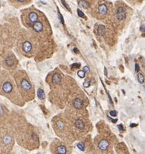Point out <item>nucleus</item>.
Here are the masks:
<instances>
[{
    "mask_svg": "<svg viewBox=\"0 0 145 154\" xmlns=\"http://www.w3.org/2000/svg\"><path fill=\"white\" fill-rule=\"evenodd\" d=\"M116 18H118V20L120 21L125 20L126 18V12L124 8L122 7H120L118 8L116 12Z\"/></svg>",
    "mask_w": 145,
    "mask_h": 154,
    "instance_id": "obj_1",
    "label": "nucleus"
},
{
    "mask_svg": "<svg viewBox=\"0 0 145 154\" xmlns=\"http://www.w3.org/2000/svg\"><path fill=\"white\" fill-rule=\"evenodd\" d=\"M108 146H109V142L105 139L101 140L98 144V147L101 151H106L108 148Z\"/></svg>",
    "mask_w": 145,
    "mask_h": 154,
    "instance_id": "obj_2",
    "label": "nucleus"
},
{
    "mask_svg": "<svg viewBox=\"0 0 145 154\" xmlns=\"http://www.w3.org/2000/svg\"><path fill=\"white\" fill-rule=\"evenodd\" d=\"M2 88H3L4 92L6 93H9L11 92L12 90V86L9 82H5L3 84Z\"/></svg>",
    "mask_w": 145,
    "mask_h": 154,
    "instance_id": "obj_3",
    "label": "nucleus"
},
{
    "mask_svg": "<svg viewBox=\"0 0 145 154\" xmlns=\"http://www.w3.org/2000/svg\"><path fill=\"white\" fill-rule=\"evenodd\" d=\"M73 106L77 109H81L83 107V101L79 98H76L73 101Z\"/></svg>",
    "mask_w": 145,
    "mask_h": 154,
    "instance_id": "obj_4",
    "label": "nucleus"
},
{
    "mask_svg": "<svg viewBox=\"0 0 145 154\" xmlns=\"http://www.w3.org/2000/svg\"><path fill=\"white\" fill-rule=\"evenodd\" d=\"M21 86H22V87L24 90H29L31 88V84L26 79L22 80V81L21 82Z\"/></svg>",
    "mask_w": 145,
    "mask_h": 154,
    "instance_id": "obj_5",
    "label": "nucleus"
},
{
    "mask_svg": "<svg viewBox=\"0 0 145 154\" xmlns=\"http://www.w3.org/2000/svg\"><path fill=\"white\" fill-rule=\"evenodd\" d=\"M23 49L26 52H29L32 49V45L29 41H26L23 44Z\"/></svg>",
    "mask_w": 145,
    "mask_h": 154,
    "instance_id": "obj_6",
    "label": "nucleus"
},
{
    "mask_svg": "<svg viewBox=\"0 0 145 154\" xmlns=\"http://www.w3.org/2000/svg\"><path fill=\"white\" fill-rule=\"evenodd\" d=\"M33 28L34 29V30L37 32H41L43 30V24L40 22H37L34 23V24L33 25Z\"/></svg>",
    "mask_w": 145,
    "mask_h": 154,
    "instance_id": "obj_7",
    "label": "nucleus"
},
{
    "mask_svg": "<svg viewBox=\"0 0 145 154\" xmlns=\"http://www.w3.org/2000/svg\"><path fill=\"white\" fill-rule=\"evenodd\" d=\"M75 126L77 127L78 129H83L85 127V124L82 119H77V120L75 121Z\"/></svg>",
    "mask_w": 145,
    "mask_h": 154,
    "instance_id": "obj_8",
    "label": "nucleus"
},
{
    "mask_svg": "<svg viewBox=\"0 0 145 154\" xmlns=\"http://www.w3.org/2000/svg\"><path fill=\"white\" fill-rule=\"evenodd\" d=\"M29 19L32 23L37 22V20H38V15L37 13L33 12H30L29 14Z\"/></svg>",
    "mask_w": 145,
    "mask_h": 154,
    "instance_id": "obj_9",
    "label": "nucleus"
},
{
    "mask_svg": "<svg viewBox=\"0 0 145 154\" xmlns=\"http://www.w3.org/2000/svg\"><path fill=\"white\" fill-rule=\"evenodd\" d=\"M99 12L100 14H106L108 12V8L105 4H101L99 6Z\"/></svg>",
    "mask_w": 145,
    "mask_h": 154,
    "instance_id": "obj_10",
    "label": "nucleus"
},
{
    "mask_svg": "<svg viewBox=\"0 0 145 154\" xmlns=\"http://www.w3.org/2000/svg\"><path fill=\"white\" fill-rule=\"evenodd\" d=\"M56 152L58 154H66L67 148L65 146L60 145V146H58L57 149H56Z\"/></svg>",
    "mask_w": 145,
    "mask_h": 154,
    "instance_id": "obj_11",
    "label": "nucleus"
},
{
    "mask_svg": "<svg viewBox=\"0 0 145 154\" xmlns=\"http://www.w3.org/2000/svg\"><path fill=\"white\" fill-rule=\"evenodd\" d=\"M61 76L60 75L58 74V73H54V75L52 76V82H53V83L56 84H58L60 83V82H61Z\"/></svg>",
    "mask_w": 145,
    "mask_h": 154,
    "instance_id": "obj_12",
    "label": "nucleus"
},
{
    "mask_svg": "<svg viewBox=\"0 0 145 154\" xmlns=\"http://www.w3.org/2000/svg\"><path fill=\"white\" fill-rule=\"evenodd\" d=\"M6 63L9 67H12L14 65V58L11 56H9L7 57L5 59Z\"/></svg>",
    "mask_w": 145,
    "mask_h": 154,
    "instance_id": "obj_13",
    "label": "nucleus"
},
{
    "mask_svg": "<svg viewBox=\"0 0 145 154\" xmlns=\"http://www.w3.org/2000/svg\"><path fill=\"white\" fill-rule=\"evenodd\" d=\"M97 33L99 35L102 36L105 33V27L103 25H99L97 28Z\"/></svg>",
    "mask_w": 145,
    "mask_h": 154,
    "instance_id": "obj_14",
    "label": "nucleus"
},
{
    "mask_svg": "<svg viewBox=\"0 0 145 154\" xmlns=\"http://www.w3.org/2000/svg\"><path fill=\"white\" fill-rule=\"evenodd\" d=\"M37 96H38V97H39L40 99H41V100H43V99L45 98V92H44V91H43L41 88L38 89V91H37Z\"/></svg>",
    "mask_w": 145,
    "mask_h": 154,
    "instance_id": "obj_15",
    "label": "nucleus"
},
{
    "mask_svg": "<svg viewBox=\"0 0 145 154\" xmlns=\"http://www.w3.org/2000/svg\"><path fill=\"white\" fill-rule=\"evenodd\" d=\"M79 5L80 7H82L83 8H88L89 7V3L87 2V1H86L84 0H81V1H80L79 2Z\"/></svg>",
    "mask_w": 145,
    "mask_h": 154,
    "instance_id": "obj_16",
    "label": "nucleus"
},
{
    "mask_svg": "<svg viewBox=\"0 0 145 154\" xmlns=\"http://www.w3.org/2000/svg\"><path fill=\"white\" fill-rule=\"evenodd\" d=\"M137 78H138V80L140 82V84H143L145 82V77L142 73H138Z\"/></svg>",
    "mask_w": 145,
    "mask_h": 154,
    "instance_id": "obj_17",
    "label": "nucleus"
},
{
    "mask_svg": "<svg viewBox=\"0 0 145 154\" xmlns=\"http://www.w3.org/2000/svg\"><path fill=\"white\" fill-rule=\"evenodd\" d=\"M77 75H78V76H79V77H80L81 79H83V78H84V76H85L86 72L85 71H79L78 73H77Z\"/></svg>",
    "mask_w": 145,
    "mask_h": 154,
    "instance_id": "obj_18",
    "label": "nucleus"
},
{
    "mask_svg": "<svg viewBox=\"0 0 145 154\" xmlns=\"http://www.w3.org/2000/svg\"><path fill=\"white\" fill-rule=\"evenodd\" d=\"M77 147H78L79 149H80L81 151H84V150H85V147L83 145V143H79V144H77Z\"/></svg>",
    "mask_w": 145,
    "mask_h": 154,
    "instance_id": "obj_19",
    "label": "nucleus"
},
{
    "mask_svg": "<svg viewBox=\"0 0 145 154\" xmlns=\"http://www.w3.org/2000/svg\"><path fill=\"white\" fill-rule=\"evenodd\" d=\"M77 13H78V15L79 17H81V18H85V15L84 14V12L83 11H81L80 9H78L77 10Z\"/></svg>",
    "mask_w": 145,
    "mask_h": 154,
    "instance_id": "obj_20",
    "label": "nucleus"
},
{
    "mask_svg": "<svg viewBox=\"0 0 145 154\" xmlns=\"http://www.w3.org/2000/svg\"><path fill=\"white\" fill-rule=\"evenodd\" d=\"M61 1H62V3L63 5L64 6L68 11H71V10H70V8H69V7L68 5H67V3L66 2V1H65V0H61Z\"/></svg>",
    "mask_w": 145,
    "mask_h": 154,
    "instance_id": "obj_21",
    "label": "nucleus"
},
{
    "mask_svg": "<svg viewBox=\"0 0 145 154\" xmlns=\"http://www.w3.org/2000/svg\"><path fill=\"white\" fill-rule=\"evenodd\" d=\"M83 86H84V87H90V81L89 80H86L84 82Z\"/></svg>",
    "mask_w": 145,
    "mask_h": 154,
    "instance_id": "obj_22",
    "label": "nucleus"
},
{
    "mask_svg": "<svg viewBox=\"0 0 145 154\" xmlns=\"http://www.w3.org/2000/svg\"><path fill=\"white\" fill-rule=\"evenodd\" d=\"M58 18H59V20H60V22L62 23V24H64V20H63V18L62 15L61 14L60 12L58 11Z\"/></svg>",
    "mask_w": 145,
    "mask_h": 154,
    "instance_id": "obj_23",
    "label": "nucleus"
},
{
    "mask_svg": "<svg viewBox=\"0 0 145 154\" xmlns=\"http://www.w3.org/2000/svg\"><path fill=\"white\" fill-rule=\"evenodd\" d=\"M110 115L112 117H116L117 116V112L116 110H112L110 112Z\"/></svg>",
    "mask_w": 145,
    "mask_h": 154,
    "instance_id": "obj_24",
    "label": "nucleus"
},
{
    "mask_svg": "<svg viewBox=\"0 0 145 154\" xmlns=\"http://www.w3.org/2000/svg\"><path fill=\"white\" fill-rule=\"evenodd\" d=\"M80 66V65L79 63H73V64L71 65V67H72V68H75V69H76V68H79Z\"/></svg>",
    "mask_w": 145,
    "mask_h": 154,
    "instance_id": "obj_25",
    "label": "nucleus"
},
{
    "mask_svg": "<svg viewBox=\"0 0 145 154\" xmlns=\"http://www.w3.org/2000/svg\"><path fill=\"white\" fill-rule=\"evenodd\" d=\"M135 72L136 73H139L140 71V67L139 66V65L136 63L135 64Z\"/></svg>",
    "mask_w": 145,
    "mask_h": 154,
    "instance_id": "obj_26",
    "label": "nucleus"
},
{
    "mask_svg": "<svg viewBox=\"0 0 145 154\" xmlns=\"http://www.w3.org/2000/svg\"><path fill=\"white\" fill-rule=\"evenodd\" d=\"M83 71H85L86 73H88V72L90 71V69H89V67H87V66H85V67H84V69H83Z\"/></svg>",
    "mask_w": 145,
    "mask_h": 154,
    "instance_id": "obj_27",
    "label": "nucleus"
},
{
    "mask_svg": "<svg viewBox=\"0 0 145 154\" xmlns=\"http://www.w3.org/2000/svg\"><path fill=\"white\" fill-rule=\"evenodd\" d=\"M118 129L120 130V131H123L124 130V126H123L122 124H120L118 125Z\"/></svg>",
    "mask_w": 145,
    "mask_h": 154,
    "instance_id": "obj_28",
    "label": "nucleus"
},
{
    "mask_svg": "<svg viewBox=\"0 0 145 154\" xmlns=\"http://www.w3.org/2000/svg\"><path fill=\"white\" fill-rule=\"evenodd\" d=\"M140 29L142 31V32H145V25H142L141 28H140Z\"/></svg>",
    "mask_w": 145,
    "mask_h": 154,
    "instance_id": "obj_29",
    "label": "nucleus"
},
{
    "mask_svg": "<svg viewBox=\"0 0 145 154\" xmlns=\"http://www.w3.org/2000/svg\"><path fill=\"white\" fill-rule=\"evenodd\" d=\"M73 51H74L75 53H76V54L79 53V50H78V48H77L75 47L74 48H73Z\"/></svg>",
    "mask_w": 145,
    "mask_h": 154,
    "instance_id": "obj_30",
    "label": "nucleus"
},
{
    "mask_svg": "<svg viewBox=\"0 0 145 154\" xmlns=\"http://www.w3.org/2000/svg\"><path fill=\"white\" fill-rule=\"evenodd\" d=\"M137 125L136 123H131V125H130V127H136Z\"/></svg>",
    "mask_w": 145,
    "mask_h": 154,
    "instance_id": "obj_31",
    "label": "nucleus"
},
{
    "mask_svg": "<svg viewBox=\"0 0 145 154\" xmlns=\"http://www.w3.org/2000/svg\"><path fill=\"white\" fill-rule=\"evenodd\" d=\"M117 120H118L117 119H115V120H112V122H114V123H116V122L117 121Z\"/></svg>",
    "mask_w": 145,
    "mask_h": 154,
    "instance_id": "obj_32",
    "label": "nucleus"
},
{
    "mask_svg": "<svg viewBox=\"0 0 145 154\" xmlns=\"http://www.w3.org/2000/svg\"><path fill=\"white\" fill-rule=\"evenodd\" d=\"M105 75L106 76L107 75V69H106V68H105Z\"/></svg>",
    "mask_w": 145,
    "mask_h": 154,
    "instance_id": "obj_33",
    "label": "nucleus"
},
{
    "mask_svg": "<svg viewBox=\"0 0 145 154\" xmlns=\"http://www.w3.org/2000/svg\"><path fill=\"white\" fill-rule=\"evenodd\" d=\"M18 1H20V2H24V1H25L26 0H18Z\"/></svg>",
    "mask_w": 145,
    "mask_h": 154,
    "instance_id": "obj_34",
    "label": "nucleus"
},
{
    "mask_svg": "<svg viewBox=\"0 0 145 154\" xmlns=\"http://www.w3.org/2000/svg\"><path fill=\"white\" fill-rule=\"evenodd\" d=\"M0 7H1V5H0Z\"/></svg>",
    "mask_w": 145,
    "mask_h": 154,
    "instance_id": "obj_35",
    "label": "nucleus"
}]
</instances>
